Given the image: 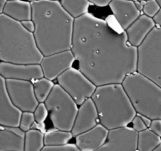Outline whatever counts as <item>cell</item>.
<instances>
[{
  "mask_svg": "<svg viewBox=\"0 0 161 151\" xmlns=\"http://www.w3.org/2000/svg\"><path fill=\"white\" fill-rule=\"evenodd\" d=\"M36 29L34 36L43 56L71 50L75 18L61 6L60 1L31 2Z\"/></svg>",
  "mask_w": 161,
  "mask_h": 151,
  "instance_id": "7a4b0ae2",
  "label": "cell"
},
{
  "mask_svg": "<svg viewBox=\"0 0 161 151\" xmlns=\"http://www.w3.org/2000/svg\"><path fill=\"white\" fill-rule=\"evenodd\" d=\"M138 132L128 126L109 130L107 141L96 151H135L138 149Z\"/></svg>",
  "mask_w": 161,
  "mask_h": 151,
  "instance_id": "30bf717a",
  "label": "cell"
},
{
  "mask_svg": "<svg viewBox=\"0 0 161 151\" xmlns=\"http://www.w3.org/2000/svg\"><path fill=\"white\" fill-rule=\"evenodd\" d=\"M153 20L155 21L157 26H161V9H160L157 15L153 17Z\"/></svg>",
  "mask_w": 161,
  "mask_h": 151,
  "instance_id": "836d02e7",
  "label": "cell"
},
{
  "mask_svg": "<svg viewBox=\"0 0 161 151\" xmlns=\"http://www.w3.org/2000/svg\"><path fill=\"white\" fill-rule=\"evenodd\" d=\"M58 83L78 105L91 98L97 86L80 69L70 68L58 76Z\"/></svg>",
  "mask_w": 161,
  "mask_h": 151,
  "instance_id": "ba28073f",
  "label": "cell"
},
{
  "mask_svg": "<svg viewBox=\"0 0 161 151\" xmlns=\"http://www.w3.org/2000/svg\"><path fill=\"white\" fill-rule=\"evenodd\" d=\"M100 124L108 130L128 126L137 115L122 83L98 86L91 97Z\"/></svg>",
  "mask_w": 161,
  "mask_h": 151,
  "instance_id": "277c9868",
  "label": "cell"
},
{
  "mask_svg": "<svg viewBox=\"0 0 161 151\" xmlns=\"http://www.w3.org/2000/svg\"><path fill=\"white\" fill-rule=\"evenodd\" d=\"M31 129H36V130H39L40 131H42V133L45 134L47 132V130H46V125L45 123H39V122H35L34 124H33Z\"/></svg>",
  "mask_w": 161,
  "mask_h": 151,
  "instance_id": "d6a6232c",
  "label": "cell"
},
{
  "mask_svg": "<svg viewBox=\"0 0 161 151\" xmlns=\"http://www.w3.org/2000/svg\"><path fill=\"white\" fill-rule=\"evenodd\" d=\"M0 76L4 79L31 81L44 77L40 64H15L1 61Z\"/></svg>",
  "mask_w": 161,
  "mask_h": 151,
  "instance_id": "7c38bea8",
  "label": "cell"
},
{
  "mask_svg": "<svg viewBox=\"0 0 161 151\" xmlns=\"http://www.w3.org/2000/svg\"><path fill=\"white\" fill-rule=\"evenodd\" d=\"M75 61H76L75 55L72 50H69L44 56L40 65L44 77L54 80L63 72L72 68Z\"/></svg>",
  "mask_w": 161,
  "mask_h": 151,
  "instance_id": "8fae6325",
  "label": "cell"
},
{
  "mask_svg": "<svg viewBox=\"0 0 161 151\" xmlns=\"http://www.w3.org/2000/svg\"><path fill=\"white\" fill-rule=\"evenodd\" d=\"M122 84L137 113L161 119L160 86L137 71L127 75Z\"/></svg>",
  "mask_w": 161,
  "mask_h": 151,
  "instance_id": "5b68a950",
  "label": "cell"
},
{
  "mask_svg": "<svg viewBox=\"0 0 161 151\" xmlns=\"http://www.w3.org/2000/svg\"><path fill=\"white\" fill-rule=\"evenodd\" d=\"M139 115H140V116H141L142 119L143 120V121H144V122H145V124H146V126H147V127L149 128V127H150L151 123H152L153 120L150 119V118H149V117H148V116H143V115H141V114H139Z\"/></svg>",
  "mask_w": 161,
  "mask_h": 151,
  "instance_id": "e575fe53",
  "label": "cell"
},
{
  "mask_svg": "<svg viewBox=\"0 0 161 151\" xmlns=\"http://www.w3.org/2000/svg\"><path fill=\"white\" fill-rule=\"evenodd\" d=\"M3 14L18 21L31 20V3L28 0H10L6 4Z\"/></svg>",
  "mask_w": 161,
  "mask_h": 151,
  "instance_id": "d6986e66",
  "label": "cell"
},
{
  "mask_svg": "<svg viewBox=\"0 0 161 151\" xmlns=\"http://www.w3.org/2000/svg\"><path fill=\"white\" fill-rule=\"evenodd\" d=\"M34 113L35 119L36 122L39 123H44L47 120V116L49 115V111L47 109V107L44 102L39 103L38 106L35 109Z\"/></svg>",
  "mask_w": 161,
  "mask_h": 151,
  "instance_id": "4316f807",
  "label": "cell"
},
{
  "mask_svg": "<svg viewBox=\"0 0 161 151\" xmlns=\"http://www.w3.org/2000/svg\"><path fill=\"white\" fill-rule=\"evenodd\" d=\"M132 127H133L137 132L142 131L149 128V127L146 126V124H145L143 120L142 119L141 116H140L139 114H138V113H137V115L135 116L133 120H132Z\"/></svg>",
  "mask_w": 161,
  "mask_h": 151,
  "instance_id": "f1b7e54d",
  "label": "cell"
},
{
  "mask_svg": "<svg viewBox=\"0 0 161 151\" xmlns=\"http://www.w3.org/2000/svg\"><path fill=\"white\" fill-rule=\"evenodd\" d=\"M161 143V137L150 128L138 132V149L139 151H153Z\"/></svg>",
  "mask_w": 161,
  "mask_h": 151,
  "instance_id": "ffe728a7",
  "label": "cell"
},
{
  "mask_svg": "<svg viewBox=\"0 0 161 151\" xmlns=\"http://www.w3.org/2000/svg\"><path fill=\"white\" fill-rule=\"evenodd\" d=\"M25 135L20 127L0 125V151H25Z\"/></svg>",
  "mask_w": 161,
  "mask_h": 151,
  "instance_id": "ac0fdd59",
  "label": "cell"
},
{
  "mask_svg": "<svg viewBox=\"0 0 161 151\" xmlns=\"http://www.w3.org/2000/svg\"><path fill=\"white\" fill-rule=\"evenodd\" d=\"M42 151H81L75 144L62 145V146H45Z\"/></svg>",
  "mask_w": 161,
  "mask_h": 151,
  "instance_id": "83f0119b",
  "label": "cell"
},
{
  "mask_svg": "<svg viewBox=\"0 0 161 151\" xmlns=\"http://www.w3.org/2000/svg\"><path fill=\"white\" fill-rule=\"evenodd\" d=\"M157 2L158 3V4L160 5V6L161 7V0H157Z\"/></svg>",
  "mask_w": 161,
  "mask_h": 151,
  "instance_id": "74e56055",
  "label": "cell"
},
{
  "mask_svg": "<svg viewBox=\"0 0 161 151\" xmlns=\"http://www.w3.org/2000/svg\"><path fill=\"white\" fill-rule=\"evenodd\" d=\"M44 103L47 105L53 127L72 131L79 110L78 105L58 83L54 85Z\"/></svg>",
  "mask_w": 161,
  "mask_h": 151,
  "instance_id": "8992f818",
  "label": "cell"
},
{
  "mask_svg": "<svg viewBox=\"0 0 161 151\" xmlns=\"http://www.w3.org/2000/svg\"><path fill=\"white\" fill-rule=\"evenodd\" d=\"M140 2H146V1H149V0H138Z\"/></svg>",
  "mask_w": 161,
  "mask_h": 151,
  "instance_id": "ab89813d",
  "label": "cell"
},
{
  "mask_svg": "<svg viewBox=\"0 0 161 151\" xmlns=\"http://www.w3.org/2000/svg\"><path fill=\"white\" fill-rule=\"evenodd\" d=\"M71 50L79 69L97 87L122 83L137 71L138 47L129 43L126 31L90 13L75 19Z\"/></svg>",
  "mask_w": 161,
  "mask_h": 151,
  "instance_id": "6da1fadb",
  "label": "cell"
},
{
  "mask_svg": "<svg viewBox=\"0 0 161 151\" xmlns=\"http://www.w3.org/2000/svg\"><path fill=\"white\" fill-rule=\"evenodd\" d=\"M8 1H10V0H8Z\"/></svg>",
  "mask_w": 161,
  "mask_h": 151,
  "instance_id": "b9f144b4",
  "label": "cell"
},
{
  "mask_svg": "<svg viewBox=\"0 0 161 151\" xmlns=\"http://www.w3.org/2000/svg\"><path fill=\"white\" fill-rule=\"evenodd\" d=\"M153 151H161V143H160V144L159 145V146H157V147Z\"/></svg>",
  "mask_w": 161,
  "mask_h": 151,
  "instance_id": "8d00e7d4",
  "label": "cell"
},
{
  "mask_svg": "<svg viewBox=\"0 0 161 151\" xmlns=\"http://www.w3.org/2000/svg\"><path fill=\"white\" fill-rule=\"evenodd\" d=\"M99 120L97 107L92 98H88L79 107L76 118L72 127V133L74 137L93 128Z\"/></svg>",
  "mask_w": 161,
  "mask_h": 151,
  "instance_id": "5bb4252c",
  "label": "cell"
},
{
  "mask_svg": "<svg viewBox=\"0 0 161 151\" xmlns=\"http://www.w3.org/2000/svg\"><path fill=\"white\" fill-rule=\"evenodd\" d=\"M149 128H150L154 133H156L157 135H158L159 136L161 137V119L153 120Z\"/></svg>",
  "mask_w": 161,
  "mask_h": 151,
  "instance_id": "f546056e",
  "label": "cell"
},
{
  "mask_svg": "<svg viewBox=\"0 0 161 151\" xmlns=\"http://www.w3.org/2000/svg\"><path fill=\"white\" fill-rule=\"evenodd\" d=\"M8 0H0V14H3L6 4L7 3Z\"/></svg>",
  "mask_w": 161,
  "mask_h": 151,
  "instance_id": "d590c367",
  "label": "cell"
},
{
  "mask_svg": "<svg viewBox=\"0 0 161 151\" xmlns=\"http://www.w3.org/2000/svg\"><path fill=\"white\" fill-rule=\"evenodd\" d=\"M160 9L161 7L157 2V0H149V1L144 2L142 12L146 15L153 18L157 15V13L160 11Z\"/></svg>",
  "mask_w": 161,
  "mask_h": 151,
  "instance_id": "d4e9b609",
  "label": "cell"
},
{
  "mask_svg": "<svg viewBox=\"0 0 161 151\" xmlns=\"http://www.w3.org/2000/svg\"><path fill=\"white\" fill-rule=\"evenodd\" d=\"M29 2H34V1H38V0H28ZM54 1H60V0H54Z\"/></svg>",
  "mask_w": 161,
  "mask_h": 151,
  "instance_id": "f35d334b",
  "label": "cell"
},
{
  "mask_svg": "<svg viewBox=\"0 0 161 151\" xmlns=\"http://www.w3.org/2000/svg\"><path fill=\"white\" fill-rule=\"evenodd\" d=\"M156 26L157 25L153 17L144 14H141L125 30L129 43L133 47H138Z\"/></svg>",
  "mask_w": 161,
  "mask_h": 151,
  "instance_id": "e0dca14e",
  "label": "cell"
},
{
  "mask_svg": "<svg viewBox=\"0 0 161 151\" xmlns=\"http://www.w3.org/2000/svg\"><path fill=\"white\" fill-rule=\"evenodd\" d=\"M23 112L17 108L9 98L6 80L0 78V125L19 127Z\"/></svg>",
  "mask_w": 161,
  "mask_h": 151,
  "instance_id": "4fadbf2b",
  "label": "cell"
},
{
  "mask_svg": "<svg viewBox=\"0 0 161 151\" xmlns=\"http://www.w3.org/2000/svg\"><path fill=\"white\" fill-rule=\"evenodd\" d=\"M137 72L161 87V26H156L138 47Z\"/></svg>",
  "mask_w": 161,
  "mask_h": 151,
  "instance_id": "52a82bcc",
  "label": "cell"
},
{
  "mask_svg": "<svg viewBox=\"0 0 161 151\" xmlns=\"http://www.w3.org/2000/svg\"><path fill=\"white\" fill-rule=\"evenodd\" d=\"M23 26L26 28L28 31H31V32L34 33L35 29H36V25H35L34 21L32 20H24V21L21 22Z\"/></svg>",
  "mask_w": 161,
  "mask_h": 151,
  "instance_id": "1f68e13d",
  "label": "cell"
},
{
  "mask_svg": "<svg viewBox=\"0 0 161 151\" xmlns=\"http://www.w3.org/2000/svg\"><path fill=\"white\" fill-rule=\"evenodd\" d=\"M91 4L94 5L98 7H105V6H109L112 0H89Z\"/></svg>",
  "mask_w": 161,
  "mask_h": 151,
  "instance_id": "4dcf8cb0",
  "label": "cell"
},
{
  "mask_svg": "<svg viewBox=\"0 0 161 151\" xmlns=\"http://www.w3.org/2000/svg\"><path fill=\"white\" fill-rule=\"evenodd\" d=\"M61 6L73 18H78L89 13L91 3L89 0H60Z\"/></svg>",
  "mask_w": 161,
  "mask_h": 151,
  "instance_id": "44dd1931",
  "label": "cell"
},
{
  "mask_svg": "<svg viewBox=\"0 0 161 151\" xmlns=\"http://www.w3.org/2000/svg\"><path fill=\"white\" fill-rule=\"evenodd\" d=\"M6 80V79H5ZM6 86L9 98L22 112H34L39 105L31 81L7 79Z\"/></svg>",
  "mask_w": 161,
  "mask_h": 151,
  "instance_id": "9c48e42d",
  "label": "cell"
},
{
  "mask_svg": "<svg viewBox=\"0 0 161 151\" xmlns=\"http://www.w3.org/2000/svg\"><path fill=\"white\" fill-rule=\"evenodd\" d=\"M43 54L38 47L34 33L22 23L0 14V60L15 64H40Z\"/></svg>",
  "mask_w": 161,
  "mask_h": 151,
  "instance_id": "3957f363",
  "label": "cell"
},
{
  "mask_svg": "<svg viewBox=\"0 0 161 151\" xmlns=\"http://www.w3.org/2000/svg\"><path fill=\"white\" fill-rule=\"evenodd\" d=\"M32 83L34 86L35 94L39 103L45 102L55 85L53 80H49L46 77L33 80Z\"/></svg>",
  "mask_w": 161,
  "mask_h": 151,
  "instance_id": "cb8c5ba5",
  "label": "cell"
},
{
  "mask_svg": "<svg viewBox=\"0 0 161 151\" xmlns=\"http://www.w3.org/2000/svg\"><path fill=\"white\" fill-rule=\"evenodd\" d=\"M35 122H36V119H35L34 113H32V112H23L19 127L26 132L29 131L30 129H31Z\"/></svg>",
  "mask_w": 161,
  "mask_h": 151,
  "instance_id": "484cf974",
  "label": "cell"
},
{
  "mask_svg": "<svg viewBox=\"0 0 161 151\" xmlns=\"http://www.w3.org/2000/svg\"><path fill=\"white\" fill-rule=\"evenodd\" d=\"M72 131L60 130L58 128L47 131L44 135L45 146H62L68 144L72 138Z\"/></svg>",
  "mask_w": 161,
  "mask_h": 151,
  "instance_id": "7402d4cb",
  "label": "cell"
},
{
  "mask_svg": "<svg viewBox=\"0 0 161 151\" xmlns=\"http://www.w3.org/2000/svg\"><path fill=\"white\" fill-rule=\"evenodd\" d=\"M109 7L117 23L124 31L141 16V11L133 0H112Z\"/></svg>",
  "mask_w": 161,
  "mask_h": 151,
  "instance_id": "9a60e30c",
  "label": "cell"
},
{
  "mask_svg": "<svg viewBox=\"0 0 161 151\" xmlns=\"http://www.w3.org/2000/svg\"><path fill=\"white\" fill-rule=\"evenodd\" d=\"M109 130L102 124L75 136V145L81 151H96L102 147L108 136Z\"/></svg>",
  "mask_w": 161,
  "mask_h": 151,
  "instance_id": "2e32d148",
  "label": "cell"
},
{
  "mask_svg": "<svg viewBox=\"0 0 161 151\" xmlns=\"http://www.w3.org/2000/svg\"><path fill=\"white\" fill-rule=\"evenodd\" d=\"M135 151H139V150H138V149H136V150H135Z\"/></svg>",
  "mask_w": 161,
  "mask_h": 151,
  "instance_id": "60d3db41",
  "label": "cell"
},
{
  "mask_svg": "<svg viewBox=\"0 0 161 151\" xmlns=\"http://www.w3.org/2000/svg\"><path fill=\"white\" fill-rule=\"evenodd\" d=\"M45 134L36 129H30L26 131L25 151H42L45 146Z\"/></svg>",
  "mask_w": 161,
  "mask_h": 151,
  "instance_id": "603a6c76",
  "label": "cell"
}]
</instances>
